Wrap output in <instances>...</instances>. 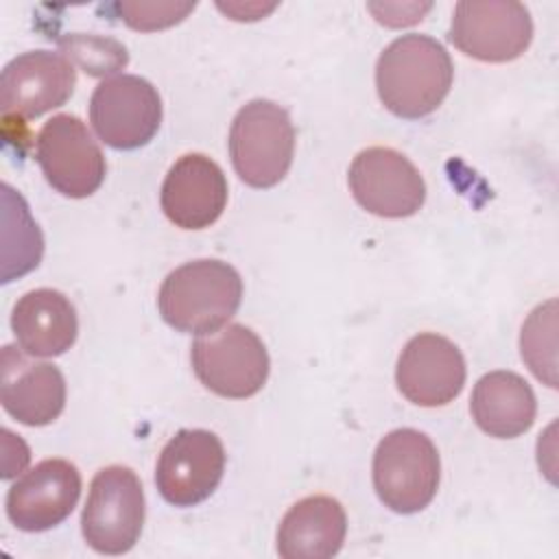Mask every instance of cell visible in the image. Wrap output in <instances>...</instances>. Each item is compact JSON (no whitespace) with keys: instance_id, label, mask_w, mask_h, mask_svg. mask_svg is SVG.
I'll list each match as a JSON object with an SVG mask.
<instances>
[{"instance_id":"obj_1","label":"cell","mask_w":559,"mask_h":559,"mask_svg":"<svg viewBox=\"0 0 559 559\" xmlns=\"http://www.w3.org/2000/svg\"><path fill=\"white\" fill-rule=\"evenodd\" d=\"M454 66L435 37L408 33L393 39L378 57L376 90L397 118L417 120L432 114L448 96Z\"/></svg>"},{"instance_id":"obj_2","label":"cell","mask_w":559,"mask_h":559,"mask_svg":"<svg viewBox=\"0 0 559 559\" xmlns=\"http://www.w3.org/2000/svg\"><path fill=\"white\" fill-rule=\"evenodd\" d=\"M242 301L240 273L214 258L186 262L170 271L159 286L162 319L183 334H210L236 314Z\"/></svg>"},{"instance_id":"obj_3","label":"cell","mask_w":559,"mask_h":559,"mask_svg":"<svg viewBox=\"0 0 559 559\" xmlns=\"http://www.w3.org/2000/svg\"><path fill=\"white\" fill-rule=\"evenodd\" d=\"M295 155V127L284 107L255 98L238 109L229 129V157L251 188L277 186Z\"/></svg>"},{"instance_id":"obj_4","label":"cell","mask_w":559,"mask_h":559,"mask_svg":"<svg viewBox=\"0 0 559 559\" xmlns=\"http://www.w3.org/2000/svg\"><path fill=\"white\" fill-rule=\"evenodd\" d=\"M441 461L428 435L397 428L373 452V489L380 502L402 515L426 509L437 496Z\"/></svg>"},{"instance_id":"obj_5","label":"cell","mask_w":559,"mask_h":559,"mask_svg":"<svg viewBox=\"0 0 559 559\" xmlns=\"http://www.w3.org/2000/svg\"><path fill=\"white\" fill-rule=\"evenodd\" d=\"M192 371L212 393L229 400L255 395L269 378L271 360L262 338L242 323L201 334L190 347Z\"/></svg>"},{"instance_id":"obj_6","label":"cell","mask_w":559,"mask_h":559,"mask_svg":"<svg viewBox=\"0 0 559 559\" xmlns=\"http://www.w3.org/2000/svg\"><path fill=\"white\" fill-rule=\"evenodd\" d=\"M144 526V489L138 474L124 465L96 472L81 513V533L100 555L129 552Z\"/></svg>"},{"instance_id":"obj_7","label":"cell","mask_w":559,"mask_h":559,"mask_svg":"<svg viewBox=\"0 0 559 559\" xmlns=\"http://www.w3.org/2000/svg\"><path fill=\"white\" fill-rule=\"evenodd\" d=\"M35 159L46 181L70 199L94 194L107 173L100 146L85 122L72 114H57L39 129Z\"/></svg>"},{"instance_id":"obj_8","label":"cell","mask_w":559,"mask_h":559,"mask_svg":"<svg viewBox=\"0 0 559 559\" xmlns=\"http://www.w3.org/2000/svg\"><path fill=\"white\" fill-rule=\"evenodd\" d=\"M90 122L107 146L133 151L155 138L162 124V98L146 79L116 74L92 92Z\"/></svg>"},{"instance_id":"obj_9","label":"cell","mask_w":559,"mask_h":559,"mask_svg":"<svg viewBox=\"0 0 559 559\" xmlns=\"http://www.w3.org/2000/svg\"><path fill=\"white\" fill-rule=\"evenodd\" d=\"M448 37L472 59L507 63L528 48L533 20L528 9L515 0H463L454 7Z\"/></svg>"},{"instance_id":"obj_10","label":"cell","mask_w":559,"mask_h":559,"mask_svg":"<svg viewBox=\"0 0 559 559\" xmlns=\"http://www.w3.org/2000/svg\"><path fill=\"white\" fill-rule=\"evenodd\" d=\"M221 439L203 428H183L162 448L155 465V485L173 507H194L207 500L225 472Z\"/></svg>"},{"instance_id":"obj_11","label":"cell","mask_w":559,"mask_h":559,"mask_svg":"<svg viewBox=\"0 0 559 559\" xmlns=\"http://www.w3.org/2000/svg\"><path fill=\"white\" fill-rule=\"evenodd\" d=\"M347 181L356 203L380 218L413 216L426 201V183L415 164L389 146L360 151Z\"/></svg>"},{"instance_id":"obj_12","label":"cell","mask_w":559,"mask_h":559,"mask_svg":"<svg viewBox=\"0 0 559 559\" xmlns=\"http://www.w3.org/2000/svg\"><path fill=\"white\" fill-rule=\"evenodd\" d=\"M76 85L72 61L52 50H28L11 59L0 76L2 120L26 122L68 103Z\"/></svg>"},{"instance_id":"obj_13","label":"cell","mask_w":559,"mask_h":559,"mask_svg":"<svg viewBox=\"0 0 559 559\" xmlns=\"http://www.w3.org/2000/svg\"><path fill=\"white\" fill-rule=\"evenodd\" d=\"M465 358L445 336L415 334L402 349L395 367L400 393L424 408L450 404L465 384Z\"/></svg>"},{"instance_id":"obj_14","label":"cell","mask_w":559,"mask_h":559,"mask_svg":"<svg viewBox=\"0 0 559 559\" xmlns=\"http://www.w3.org/2000/svg\"><path fill=\"white\" fill-rule=\"evenodd\" d=\"M81 474L66 459H46L17 478L7 493L11 524L26 533L59 526L76 507Z\"/></svg>"},{"instance_id":"obj_15","label":"cell","mask_w":559,"mask_h":559,"mask_svg":"<svg viewBox=\"0 0 559 559\" xmlns=\"http://www.w3.org/2000/svg\"><path fill=\"white\" fill-rule=\"evenodd\" d=\"M223 168L203 153L181 155L166 173L159 203L166 218L181 229H205L227 205Z\"/></svg>"},{"instance_id":"obj_16","label":"cell","mask_w":559,"mask_h":559,"mask_svg":"<svg viewBox=\"0 0 559 559\" xmlns=\"http://www.w3.org/2000/svg\"><path fill=\"white\" fill-rule=\"evenodd\" d=\"M0 402L24 426H48L66 406V378L52 362L31 360L4 345L0 352Z\"/></svg>"},{"instance_id":"obj_17","label":"cell","mask_w":559,"mask_h":559,"mask_svg":"<svg viewBox=\"0 0 559 559\" xmlns=\"http://www.w3.org/2000/svg\"><path fill=\"white\" fill-rule=\"evenodd\" d=\"M11 330L17 347L28 356L55 358L74 345L79 319L72 301L61 290L35 288L13 306Z\"/></svg>"},{"instance_id":"obj_18","label":"cell","mask_w":559,"mask_h":559,"mask_svg":"<svg viewBox=\"0 0 559 559\" xmlns=\"http://www.w3.org/2000/svg\"><path fill=\"white\" fill-rule=\"evenodd\" d=\"M347 535V515L332 496L297 500L277 528V552L284 559H330Z\"/></svg>"},{"instance_id":"obj_19","label":"cell","mask_w":559,"mask_h":559,"mask_svg":"<svg viewBox=\"0 0 559 559\" xmlns=\"http://www.w3.org/2000/svg\"><path fill=\"white\" fill-rule=\"evenodd\" d=\"M469 411L476 426L496 439L524 435L537 415L531 384L513 371H489L472 391Z\"/></svg>"},{"instance_id":"obj_20","label":"cell","mask_w":559,"mask_h":559,"mask_svg":"<svg viewBox=\"0 0 559 559\" xmlns=\"http://www.w3.org/2000/svg\"><path fill=\"white\" fill-rule=\"evenodd\" d=\"M557 299L539 304L522 325L520 354L537 380L557 386Z\"/></svg>"},{"instance_id":"obj_21","label":"cell","mask_w":559,"mask_h":559,"mask_svg":"<svg viewBox=\"0 0 559 559\" xmlns=\"http://www.w3.org/2000/svg\"><path fill=\"white\" fill-rule=\"evenodd\" d=\"M2 201H4V227L13 229L15 240H17V245H15L17 253L4 266V273H2V282L7 284L13 277H20V275L37 269L41 253H44V238H41L37 223L33 221V216L28 212L26 201L9 183H2Z\"/></svg>"},{"instance_id":"obj_22","label":"cell","mask_w":559,"mask_h":559,"mask_svg":"<svg viewBox=\"0 0 559 559\" xmlns=\"http://www.w3.org/2000/svg\"><path fill=\"white\" fill-rule=\"evenodd\" d=\"M63 57L76 63L90 76H107L122 70L129 61L127 48L111 37L105 35H85V33H68L57 39Z\"/></svg>"},{"instance_id":"obj_23","label":"cell","mask_w":559,"mask_h":559,"mask_svg":"<svg viewBox=\"0 0 559 559\" xmlns=\"http://www.w3.org/2000/svg\"><path fill=\"white\" fill-rule=\"evenodd\" d=\"M194 2H116L111 9L133 31H162L179 24L194 11Z\"/></svg>"},{"instance_id":"obj_24","label":"cell","mask_w":559,"mask_h":559,"mask_svg":"<svg viewBox=\"0 0 559 559\" xmlns=\"http://www.w3.org/2000/svg\"><path fill=\"white\" fill-rule=\"evenodd\" d=\"M430 2L426 4H369L367 9L376 15V20L384 26H393V28H400V26H411L415 22H419L424 17L426 11H430Z\"/></svg>"},{"instance_id":"obj_25","label":"cell","mask_w":559,"mask_h":559,"mask_svg":"<svg viewBox=\"0 0 559 559\" xmlns=\"http://www.w3.org/2000/svg\"><path fill=\"white\" fill-rule=\"evenodd\" d=\"M218 9L225 11V13H229L231 20H240V22L247 20V22H251V20H260L262 15L271 13V11L275 9V4H258V2H247V4H242V2H231V4H223V2H218Z\"/></svg>"}]
</instances>
